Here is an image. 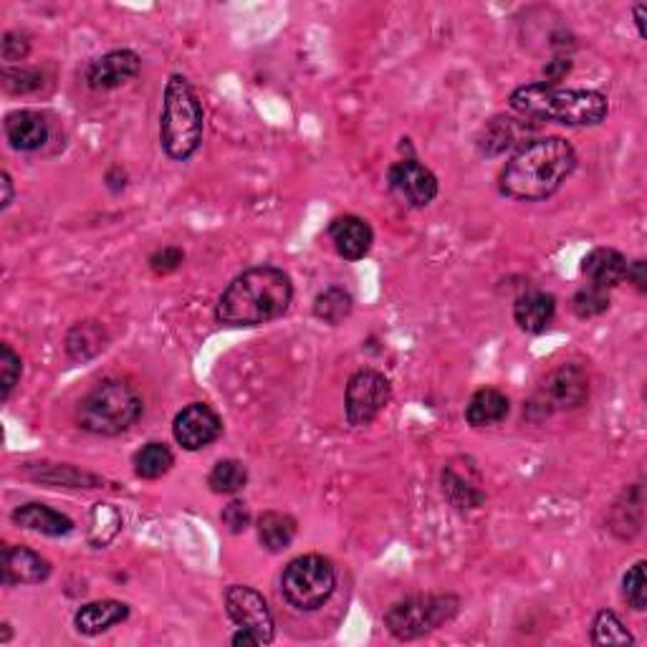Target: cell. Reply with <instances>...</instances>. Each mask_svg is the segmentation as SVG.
<instances>
[{
  "instance_id": "6da1fadb",
  "label": "cell",
  "mask_w": 647,
  "mask_h": 647,
  "mask_svg": "<svg viewBox=\"0 0 647 647\" xmlns=\"http://www.w3.org/2000/svg\"><path fill=\"white\" fill-rule=\"evenodd\" d=\"M576 162V150L564 137H537L506 162L498 190L519 203L547 201L562 190Z\"/></svg>"
},
{
  "instance_id": "7a4b0ae2",
  "label": "cell",
  "mask_w": 647,
  "mask_h": 647,
  "mask_svg": "<svg viewBox=\"0 0 647 647\" xmlns=\"http://www.w3.org/2000/svg\"><path fill=\"white\" fill-rule=\"evenodd\" d=\"M293 301L291 276L279 266H254L233 279L215 304V319L233 330L271 324L289 312Z\"/></svg>"
},
{
  "instance_id": "3957f363",
  "label": "cell",
  "mask_w": 647,
  "mask_h": 647,
  "mask_svg": "<svg viewBox=\"0 0 647 647\" xmlns=\"http://www.w3.org/2000/svg\"><path fill=\"white\" fill-rule=\"evenodd\" d=\"M508 107L531 122L564 127H597L610 115V99L597 89H562L543 82L524 84L511 91Z\"/></svg>"
},
{
  "instance_id": "277c9868",
  "label": "cell",
  "mask_w": 647,
  "mask_h": 647,
  "mask_svg": "<svg viewBox=\"0 0 647 647\" xmlns=\"http://www.w3.org/2000/svg\"><path fill=\"white\" fill-rule=\"evenodd\" d=\"M205 134V115L197 91L183 74H170L162 94L160 144L175 162H187L201 150Z\"/></svg>"
},
{
  "instance_id": "5b68a950",
  "label": "cell",
  "mask_w": 647,
  "mask_h": 647,
  "mask_svg": "<svg viewBox=\"0 0 647 647\" xmlns=\"http://www.w3.org/2000/svg\"><path fill=\"white\" fill-rule=\"evenodd\" d=\"M144 412L142 395L125 379H101L76 405V425L84 433L115 438L127 433Z\"/></svg>"
},
{
  "instance_id": "8992f818",
  "label": "cell",
  "mask_w": 647,
  "mask_h": 647,
  "mask_svg": "<svg viewBox=\"0 0 647 647\" xmlns=\"http://www.w3.org/2000/svg\"><path fill=\"white\" fill-rule=\"evenodd\" d=\"M461 612V597L455 594H412L385 612V627L395 640L410 643L435 633L455 619Z\"/></svg>"
},
{
  "instance_id": "52a82bcc",
  "label": "cell",
  "mask_w": 647,
  "mask_h": 647,
  "mask_svg": "<svg viewBox=\"0 0 647 647\" xmlns=\"http://www.w3.org/2000/svg\"><path fill=\"white\" fill-rule=\"evenodd\" d=\"M336 569L322 554H304L289 562L281 574V594L293 610L316 612L332 600Z\"/></svg>"
},
{
  "instance_id": "ba28073f",
  "label": "cell",
  "mask_w": 647,
  "mask_h": 647,
  "mask_svg": "<svg viewBox=\"0 0 647 647\" xmlns=\"http://www.w3.org/2000/svg\"><path fill=\"white\" fill-rule=\"evenodd\" d=\"M590 397V377L580 365H562L551 369L547 379L539 385L537 395L526 402L524 418L541 420L554 416V412L582 408Z\"/></svg>"
},
{
  "instance_id": "9c48e42d",
  "label": "cell",
  "mask_w": 647,
  "mask_h": 647,
  "mask_svg": "<svg viewBox=\"0 0 647 647\" xmlns=\"http://www.w3.org/2000/svg\"><path fill=\"white\" fill-rule=\"evenodd\" d=\"M392 400V385L379 369H357L344 390V418L352 428H367Z\"/></svg>"
},
{
  "instance_id": "30bf717a",
  "label": "cell",
  "mask_w": 647,
  "mask_h": 647,
  "mask_svg": "<svg viewBox=\"0 0 647 647\" xmlns=\"http://www.w3.org/2000/svg\"><path fill=\"white\" fill-rule=\"evenodd\" d=\"M226 612L230 623L236 627L251 629L258 635V640L263 645L273 643V615L269 610V602L263 600L261 592H256L254 586L246 584H233L226 590Z\"/></svg>"
},
{
  "instance_id": "8fae6325",
  "label": "cell",
  "mask_w": 647,
  "mask_h": 647,
  "mask_svg": "<svg viewBox=\"0 0 647 647\" xmlns=\"http://www.w3.org/2000/svg\"><path fill=\"white\" fill-rule=\"evenodd\" d=\"M387 187L408 203L410 208H428L438 197V177L435 172L418 162V158L397 160L387 170Z\"/></svg>"
},
{
  "instance_id": "7c38bea8",
  "label": "cell",
  "mask_w": 647,
  "mask_h": 647,
  "mask_svg": "<svg viewBox=\"0 0 647 647\" xmlns=\"http://www.w3.org/2000/svg\"><path fill=\"white\" fill-rule=\"evenodd\" d=\"M533 134H537V122H531V119L519 115H496L481 127L476 147L483 158H502L506 152H519L521 147L531 142Z\"/></svg>"
},
{
  "instance_id": "4fadbf2b",
  "label": "cell",
  "mask_w": 647,
  "mask_h": 647,
  "mask_svg": "<svg viewBox=\"0 0 647 647\" xmlns=\"http://www.w3.org/2000/svg\"><path fill=\"white\" fill-rule=\"evenodd\" d=\"M172 435L185 451H203V447L213 445L223 435V420L211 405L193 402L180 410L175 420H172Z\"/></svg>"
},
{
  "instance_id": "5bb4252c",
  "label": "cell",
  "mask_w": 647,
  "mask_h": 647,
  "mask_svg": "<svg viewBox=\"0 0 647 647\" xmlns=\"http://www.w3.org/2000/svg\"><path fill=\"white\" fill-rule=\"evenodd\" d=\"M440 488L455 511H476L486 504V490L481 488V471L471 459L447 463L440 473Z\"/></svg>"
},
{
  "instance_id": "9a60e30c",
  "label": "cell",
  "mask_w": 647,
  "mask_h": 647,
  "mask_svg": "<svg viewBox=\"0 0 647 647\" xmlns=\"http://www.w3.org/2000/svg\"><path fill=\"white\" fill-rule=\"evenodd\" d=\"M142 72V58L132 48H115L89 62L84 82L94 91H111L137 79Z\"/></svg>"
},
{
  "instance_id": "2e32d148",
  "label": "cell",
  "mask_w": 647,
  "mask_h": 647,
  "mask_svg": "<svg viewBox=\"0 0 647 647\" xmlns=\"http://www.w3.org/2000/svg\"><path fill=\"white\" fill-rule=\"evenodd\" d=\"M0 572H3V584H41L51 576V562L41 557L39 551L29 547H13L6 543L3 557H0Z\"/></svg>"
},
{
  "instance_id": "e0dca14e",
  "label": "cell",
  "mask_w": 647,
  "mask_h": 647,
  "mask_svg": "<svg viewBox=\"0 0 647 647\" xmlns=\"http://www.w3.org/2000/svg\"><path fill=\"white\" fill-rule=\"evenodd\" d=\"M3 132L8 144L19 152H39L51 137V125L46 115L36 109H15L6 115Z\"/></svg>"
},
{
  "instance_id": "ac0fdd59",
  "label": "cell",
  "mask_w": 647,
  "mask_h": 647,
  "mask_svg": "<svg viewBox=\"0 0 647 647\" xmlns=\"http://www.w3.org/2000/svg\"><path fill=\"white\" fill-rule=\"evenodd\" d=\"M330 238L334 244V251L339 254L344 261H359L369 251H373L375 233L373 226L359 215H339L330 223Z\"/></svg>"
},
{
  "instance_id": "d6986e66",
  "label": "cell",
  "mask_w": 647,
  "mask_h": 647,
  "mask_svg": "<svg viewBox=\"0 0 647 647\" xmlns=\"http://www.w3.org/2000/svg\"><path fill=\"white\" fill-rule=\"evenodd\" d=\"M580 269L586 283L610 291L625 281L627 258L619 254L617 248H592V251L582 258Z\"/></svg>"
},
{
  "instance_id": "ffe728a7",
  "label": "cell",
  "mask_w": 647,
  "mask_h": 647,
  "mask_svg": "<svg viewBox=\"0 0 647 647\" xmlns=\"http://www.w3.org/2000/svg\"><path fill=\"white\" fill-rule=\"evenodd\" d=\"M557 316V299L547 291H524L514 301V322L526 334H543Z\"/></svg>"
},
{
  "instance_id": "44dd1931",
  "label": "cell",
  "mask_w": 647,
  "mask_h": 647,
  "mask_svg": "<svg viewBox=\"0 0 647 647\" xmlns=\"http://www.w3.org/2000/svg\"><path fill=\"white\" fill-rule=\"evenodd\" d=\"M107 344H109L107 326L97 322V319H84V322H76L72 330L66 332L64 349H66V357L76 362V365H86V362L97 359L101 352L107 349Z\"/></svg>"
},
{
  "instance_id": "7402d4cb",
  "label": "cell",
  "mask_w": 647,
  "mask_h": 647,
  "mask_svg": "<svg viewBox=\"0 0 647 647\" xmlns=\"http://www.w3.org/2000/svg\"><path fill=\"white\" fill-rule=\"evenodd\" d=\"M643 483H633V486L625 488L617 502L610 506L607 529L615 533L617 539H635L643 529Z\"/></svg>"
},
{
  "instance_id": "603a6c76",
  "label": "cell",
  "mask_w": 647,
  "mask_h": 647,
  "mask_svg": "<svg viewBox=\"0 0 647 647\" xmlns=\"http://www.w3.org/2000/svg\"><path fill=\"white\" fill-rule=\"evenodd\" d=\"M129 617V605L119 600H99L82 605L74 615V627L79 635L97 637Z\"/></svg>"
},
{
  "instance_id": "cb8c5ba5",
  "label": "cell",
  "mask_w": 647,
  "mask_h": 647,
  "mask_svg": "<svg viewBox=\"0 0 647 647\" xmlns=\"http://www.w3.org/2000/svg\"><path fill=\"white\" fill-rule=\"evenodd\" d=\"M11 519L21 529L43 533V537H68L74 531V521L66 514L43 504H23L11 514Z\"/></svg>"
},
{
  "instance_id": "d4e9b609",
  "label": "cell",
  "mask_w": 647,
  "mask_h": 647,
  "mask_svg": "<svg viewBox=\"0 0 647 647\" xmlns=\"http://www.w3.org/2000/svg\"><path fill=\"white\" fill-rule=\"evenodd\" d=\"M511 412V400L496 387H481L465 405V420L471 428H494Z\"/></svg>"
},
{
  "instance_id": "484cf974",
  "label": "cell",
  "mask_w": 647,
  "mask_h": 647,
  "mask_svg": "<svg viewBox=\"0 0 647 647\" xmlns=\"http://www.w3.org/2000/svg\"><path fill=\"white\" fill-rule=\"evenodd\" d=\"M23 473L39 483H48V486H64V488H99L101 478L94 476L89 471H79L66 463H29Z\"/></svg>"
},
{
  "instance_id": "4316f807",
  "label": "cell",
  "mask_w": 647,
  "mask_h": 647,
  "mask_svg": "<svg viewBox=\"0 0 647 647\" xmlns=\"http://www.w3.org/2000/svg\"><path fill=\"white\" fill-rule=\"evenodd\" d=\"M256 533L266 551L281 554L296 539V519L281 511H263L256 521Z\"/></svg>"
},
{
  "instance_id": "83f0119b",
  "label": "cell",
  "mask_w": 647,
  "mask_h": 647,
  "mask_svg": "<svg viewBox=\"0 0 647 647\" xmlns=\"http://www.w3.org/2000/svg\"><path fill=\"white\" fill-rule=\"evenodd\" d=\"M125 526V516L115 504H97L86 519V541L94 549H105L119 537Z\"/></svg>"
},
{
  "instance_id": "f1b7e54d",
  "label": "cell",
  "mask_w": 647,
  "mask_h": 647,
  "mask_svg": "<svg viewBox=\"0 0 647 647\" xmlns=\"http://www.w3.org/2000/svg\"><path fill=\"white\" fill-rule=\"evenodd\" d=\"M352 309H355V299H352V293L342 287H330L316 293L312 312L319 322L336 326L352 314Z\"/></svg>"
},
{
  "instance_id": "f546056e",
  "label": "cell",
  "mask_w": 647,
  "mask_h": 647,
  "mask_svg": "<svg viewBox=\"0 0 647 647\" xmlns=\"http://www.w3.org/2000/svg\"><path fill=\"white\" fill-rule=\"evenodd\" d=\"M134 473L144 481H158L168 476L175 465V455H172L165 443H147L134 453Z\"/></svg>"
},
{
  "instance_id": "4dcf8cb0",
  "label": "cell",
  "mask_w": 647,
  "mask_h": 647,
  "mask_svg": "<svg viewBox=\"0 0 647 647\" xmlns=\"http://www.w3.org/2000/svg\"><path fill=\"white\" fill-rule=\"evenodd\" d=\"M208 486L218 496H236L248 486V468L236 459L218 461L208 476Z\"/></svg>"
},
{
  "instance_id": "1f68e13d",
  "label": "cell",
  "mask_w": 647,
  "mask_h": 647,
  "mask_svg": "<svg viewBox=\"0 0 647 647\" xmlns=\"http://www.w3.org/2000/svg\"><path fill=\"white\" fill-rule=\"evenodd\" d=\"M592 645H635V637L612 610H600L592 619Z\"/></svg>"
},
{
  "instance_id": "d6a6232c",
  "label": "cell",
  "mask_w": 647,
  "mask_h": 647,
  "mask_svg": "<svg viewBox=\"0 0 647 647\" xmlns=\"http://www.w3.org/2000/svg\"><path fill=\"white\" fill-rule=\"evenodd\" d=\"M0 82L3 89L13 97H25V94H36L43 86V72L36 66H3L0 72Z\"/></svg>"
},
{
  "instance_id": "836d02e7",
  "label": "cell",
  "mask_w": 647,
  "mask_h": 647,
  "mask_svg": "<svg viewBox=\"0 0 647 647\" xmlns=\"http://www.w3.org/2000/svg\"><path fill=\"white\" fill-rule=\"evenodd\" d=\"M610 304H612L610 291L592 287V283H586V287H582L572 296V312H574V316H580V319L602 316L610 309Z\"/></svg>"
},
{
  "instance_id": "e575fe53",
  "label": "cell",
  "mask_w": 647,
  "mask_h": 647,
  "mask_svg": "<svg viewBox=\"0 0 647 647\" xmlns=\"http://www.w3.org/2000/svg\"><path fill=\"white\" fill-rule=\"evenodd\" d=\"M23 362L11 344H0V402L11 400L15 385L21 382Z\"/></svg>"
},
{
  "instance_id": "d590c367",
  "label": "cell",
  "mask_w": 647,
  "mask_h": 647,
  "mask_svg": "<svg viewBox=\"0 0 647 647\" xmlns=\"http://www.w3.org/2000/svg\"><path fill=\"white\" fill-rule=\"evenodd\" d=\"M645 567L647 562H635L627 569V574L623 576V597L627 602V607H633L635 612H645L647 610V580H645Z\"/></svg>"
},
{
  "instance_id": "8d00e7d4",
  "label": "cell",
  "mask_w": 647,
  "mask_h": 647,
  "mask_svg": "<svg viewBox=\"0 0 647 647\" xmlns=\"http://www.w3.org/2000/svg\"><path fill=\"white\" fill-rule=\"evenodd\" d=\"M150 269H152V273H158V276H170V273H175L180 266L185 263V251L183 248H177V246H165V248H158V251H154L152 256H150Z\"/></svg>"
},
{
  "instance_id": "74e56055",
  "label": "cell",
  "mask_w": 647,
  "mask_h": 647,
  "mask_svg": "<svg viewBox=\"0 0 647 647\" xmlns=\"http://www.w3.org/2000/svg\"><path fill=\"white\" fill-rule=\"evenodd\" d=\"M31 54V41L25 33L8 31L3 41H0V56H3L6 66H13L15 62H23L25 56Z\"/></svg>"
},
{
  "instance_id": "f35d334b",
  "label": "cell",
  "mask_w": 647,
  "mask_h": 647,
  "mask_svg": "<svg viewBox=\"0 0 647 647\" xmlns=\"http://www.w3.org/2000/svg\"><path fill=\"white\" fill-rule=\"evenodd\" d=\"M220 521L230 533H244L254 521L251 508H248L246 502H238V498H236V502H230L226 508H223Z\"/></svg>"
},
{
  "instance_id": "ab89813d",
  "label": "cell",
  "mask_w": 647,
  "mask_h": 647,
  "mask_svg": "<svg viewBox=\"0 0 647 647\" xmlns=\"http://www.w3.org/2000/svg\"><path fill=\"white\" fill-rule=\"evenodd\" d=\"M572 66V56H554L551 62H547V66H543V84L557 86L559 82L567 79Z\"/></svg>"
},
{
  "instance_id": "60d3db41",
  "label": "cell",
  "mask_w": 647,
  "mask_h": 647,
  "mask_svg": "<svg viewBox=\"0 0 647 647\" xmlns=\"http://www.w3.org/2000/svg\"><path fill=\"white\" fill-rule=\"evenodd\" d=\"M625 281L633 283V287L640 293L647 291V263L643 261V258H635V261L627 263Z\"/></svg>"
},
{
  "instance_id": "b9f144b4",
  "label": "cell",
  "mask_w": 647,
  "mask_h": 647,
  "mask_svg": "<svg viewBox=\"0 0 647 647\" xmlns=\"http://www.w3.org/2000/svg\"><path fill=\"white\" fill-rule=\"evenodd\" d=\"M0 185H3V201H0V208L8 211L13 203V177L11 172L3 170V175H0Z\"/></svg>"
},
{
  "instance_id": "7bdbcfd3",
  "label": "cell",
  "mask_w": 647,
  "mask_h": 647,
  "mask_svg": "<svg viewBox=\"0 0 647 647\" xmlns=\"http://www.w3.org/2000/svg\"><path fill=\"white\" fill-rule=\"evenodd\" d=\"M230 643L236 645V647H240V645H244V647H251V645H263L261 640H258V635H254L251 629H244V627H238V633L230 637Z\"/></svg>"
},
{
  "instance_id": "ee69618b",
  "label": "cell",
  "mask_w": 647,
  "mask_h": 647,
  "mask_svg": "<svg viewBox=\"0 0 647 647\" xmlns=\"http://www.w3.org/2000/svg\"><path fill=\"white\" fill-rule=\"evenodd\" d=\"M633 13H635V25H637V31H640V36L645 39V6H643V3H637V6L633 8Z\"/></svg>"
},
{
  "instance_id": "f6af8a7d",
  "label": "cell",
  "mask_w": 647,
  "mask_h": 647,
  "mask_svg": "<svg viewBox=\"0 0 647 647\" xmlns=\"http://www.w3.org/2000/svg\"><path fill=\"white\" fill-rule=\"evenodd\" d=\"M8 640H11V625L6 623L3 625V637H0V643H8Z\"/></svg>"
}]
</instances>
